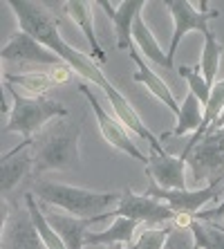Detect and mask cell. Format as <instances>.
Returning a JSON list of instances; mask_svg holds the SVG:
<instances>
[{
    "instance_id": "6da1fadb",
    "label": "cell",
    "mask_w": 224,
    "mask_h": 249,
    "mask_svg": "<svg viewBox=\"0 0 224 249\" xmlns=\"http://www.w3.org/2000/svg\"><path fill=\"white\" fill-rule=\"evenodd\" d=\"M7 5H9V9H12L14 16H16L20 32L29 34L32 38H36V41H38L40 45H45L47 50H52L56 56L63 58L65 63L74 70L79 76H83L86 81L99 86L101 90H105V88L110 86L108 76L103 74V70L94 63L92 56H86L83 52L74 50L72 45H68V43L63 41V36L58 34L61 23H58L56 18H54V14L45 7V2L9 0Z\"/></svg>"
},
{
    "instance_id": "4dcf8cb0",
    "label": "cell",
    "mask_w": 224,
    "mask_h": 249,
    "mask_svg": "<svg viewBox=\"0 0 224 249\" xmlns=\"http://www.w3.org/2000/svg\"><path fill=\"white\" fill-rule=\"evenodd\" d=\"M220 227H222V229H224V222H220Z\"/></svg>"
},
{
    "instance_id": "7402d4cb",
    "label": "cell",
    "mask_w": 224,
    "mask_h": 249,
    "mask_svg": "<svg viewBox=\"0 0 224 249\" xmlns=\"http://www.w3.org/2000/svg\"><path fill=\"white\" fill-rule=\"evenodd\" d=\"M5 83L9 86H20L27 90L32 97H43V94L54 86L50 72H23V74H5Z\"/></svg>"
},
{
    "instance_id": "30bf717a",
    "label": "cell",
    "mask_w": 224,
    "mask_h": 249,
    "mask_svg": "<svg viewBox=\"0 0 224 249\" xmlns=\"http://www.w3.org/2000/svg\"><path fill=\"white\" fill-rule=\"evenodd\" d=\"M2 61L7 63H20V65H32V68H56V65H65L61 56L47 50L45 45H40L36 38H32L25 32H16L12 36V41L7 43L0 52Z\"/></svg>"
},
{
    "instance_id": "ba28073f",
    "label": "cell",
    "mask_w": 224,
    "mask_h": 249,
    "mask_svg": "<svg viewBox=\"0 0 224 249\" xmlns=\"http://www.w3.org/2000/svg\"><path fill=\"white\" fill-rule=\"evenodd\" d=\"M224 193V182H213L207 184L204 189H184V191H171V189H159V186L153 182V184L146 189L144 196L155 197L159 202L168 204V207L175 211V213H190L197 215L202 207L211 200H218V196Z\"/></svg>"
},
{
    "instance_id": "44dd1931",
    "label": "cell",
    "mask_w": 224,
    "mask_h": 249,
    "mask_svg": "<svg viewBox=\"0 0 224 249\" xmlns=\"http://www.w3.org/2000/svg\"><path fill=\"white\" fill-rule=\"evenodd\" d=\"M224 47L222 43L215 38V34L211 32V27L204 32V50L200 56V68H202V76L207 79L208 86H215V76H218V68H220V58H222Z\"/></svg>"
},
{
    "instance_id": "ffe728a7",
    "label": "cell",
    "mask_w": 224,
    "mask_h": 249,
    "mask_svg": "<svg viewBox=\"0 0 224 249\" xmlns=\"http://www.w3.org/2000/svg\"><path fill=\"white\" fill-rule=\"evenodd\" d=\"M204 106L200 104V99L195 97L193 92H189L184 97V104L179 108V115H177V126L172 128V133H164L161 139L171 137V135H184V133H193L202 124V117H204V110H202Z\"/></svg>"
},
{
    "instance_id": "9c48e42d",
    "label": "cell",
    "mask_w": 224,
    "mask_h": 249,
    "mask_svg": "<svg viewBox=\"0 0 224 249\" xmlns=\"http://www.w3.org/2000/svg\"><path fill=\"white\" fill-rule=\"evenodd\" d=\"M79 92L83 94L87 101H90V106H92V112H94V117H97L99 130H101V135H103L105 142H108L112 148H117V151H121V153H126V155L139 160V162L144 164V166H148V157H146L144 153H141L137 146H135V142L130 139L126 126H123V124H121L117 117L110 115L108 110H103V106L99 104L97 97L90 92V88H87L86 83H81V86H79Z\"/></svg>"
},
{
    "instance_id": "4316f807",
    "label": "cell",
    "mask_w": 224,
    "mask_h": 249,
    "mask_svg": "<svg viewBox=\"0 0 224 249\" xmlns=\"http://www.w3.org/2000/svg\"><path fill=\"white\" fill-rule=\"evenodd\" d=\"M74 74H76V72L69 68L68 63H65V65H56V68L50 70V76H52L54 86H68V83L74 81Z\"/></svg>"
},
{
    "instance_id": "52a82bcc",
    "label": "cell",
    "mask_w": 224,
    "mask_h": 249,
    "mask_svg": "<svg viewBox=\"0 0 224 249\" xmlns=\"http://www.w3.org/2000/svg\"><path fill=\"white\" fill-rule=\"evenodd\" d=\"M2 249H45L29 209L2 202Z\"/></svg>"
},
{
    "instance_id": "e0dca14e",
    "label": "cell",
    "mask_w": 224,
    "mask_h": 249,
    "mask_svg": "<svg viewBox=\"0 0 224 249\" xmlns=\"http://www.w3.org/2000/svg\"><path fill=\"white\" fill-rule=\"evenodd\" d=\"M94 2H83V0H79V2H68V12H65V16H69L72 20H74V25L83 32V36H86L87 45H90V54H92V58L97 56L101 63L105 61V54L103 50H101V45H99L97 36H94Z\"/></svg>"
},
{
    "instance_id": "8fae6325",
    "label": "cell",
    "mask_w": 224,
    "mask_h": 249,
    "mask_svg": "<svg viewBox=\"0 0 224 249\" xmlns=\"http://www.w3.org/2000/svg\"><path fill=\"white\" fill-rule=\"evenodd\" d=\"M112 215H121V218H130L135 222H144L148 227H155V225H161V222H168V220H175V211H172L168 204L159 202L155 197H148V196H137L132 193L130 189L123 191L121 196V202L119 207L112 211Z\"/></svg>"
},
{
    "instance_id": "f546056e",
    "label": "cell",
    "mask_w": 224,
    "mask_h": 249,
    "mask_svg": "<svg viewBox=\"0 0 224 249\" xmlns=\"http://www.w3.org/2000/svg\"><path fill=\"white\" fill-rule=\"evenodd\" d=\"M108 249H128V247H123V245H112V247H108Z\"/></svg>"
},
{
    "instance_id": "5b68a950",
    "label": "cell",
    "mask_w": 224,
    "mask_h": 249,
    "mask_svg": "<svg viewBox=\"0 0 224 249\" xmlns=\"http://www.w3.org/2000/svg\"><path fill=\"white\" fill-rule=\"evenodd\" d=\"M186 162L190 166L189 180L193 186H200L202 182H224V128L204 135Z\"/></svg>"
},
{
    "instance_id": "484cf974",
    "label": "cell",
    "mask_w": 224,
    "mask_h": 249,
    "mask_svg": "<svg viewBox=\"0 0 224 249\" xmlns=\"http://www.w3.org/2000/svg\"><path fill=\"white\" fill-rule=\"evenodd\" d=\"M164 249H197L195 236L190 229H177V227H171L168 229V238Z\"/></svg>"
},
{
    "instance_id": "d6986e66",
    "label": "cell",
    "mask_w": 224,
    "mask_h": 249,
    "mask_svg": "<svg viewBox=\"0 0 224 249\" xmlns=\"http://www.w3.org/2000/svg\"><path fill=\"white\" fill-rule=\"evenodd\" d=\"M132 41L137 43L139 52L144 54V58H148V61H153V63L161 65V68H166V70H172L171 68V61H168V54L159 47L155 34H153V32H150V27L144 23L141 14L135 18V25H132Z\"/></svg>"
},
{
    "instance_id": "3957f363",
    "label": "cell",
    "mask_w": 224,
    "mask_h": 249,
    "mask_svg": "<svg viewBox=\"0 0 224 249\" xmlns=\"http://www.w3.org/2000/svg\"><path fill=\"white\" fill-rule=\"evenodd\" d=\"M34 193L40 197V202L63 209L74 218H99L112 209L115 211L121 202L123 193L117 191H90L81 186L58 184V182L40 180L34 184Z\"/></svg>"
},
{
    "instance_id": "7a4b0ae2",
    "label": "cell",
    "mask_w": 224,
    "mask_h": 249,
    "mask_svg": "<svg viewBox=\"0 0 224 249\" xmlns=\"http://www.w3.org/2000/svg\"><path fill=\"white\" fill-rule=\"evenodd\" d=\"M83 119L79 122H52L47 124L32 144L34 173L45 171H69L79 166V139Z\"/></svg>"
},
{
    "instance_id": "83f0119b",
    "label": "cell",
    "mask_w": 224,
    "mask_h": 249,
    "mask_svg": "<svg viewBox=\"0 0 224 249\" xmlns=\"http://www.w3.org/2000/svg\"><path fill=\"white\" fill-rule=\"evenodd\" d=\"M195 218L197 220H204V222H215V220L222 222V218H224V200H222V204H218L215 209H207V211L197 213Z\"/></svg>"
},
{
    "instance_id": "277c9868",
    "label": "cell",
    "mask_w": 224,
    "mask_h": 249,
    "mask_svg": "<svg viewBox=\"0 0 224 249\" xmlns=\"http://www.w3.org/2000/svg\"><path fill=\"white\" fill-rule=\"evenodd\" d=\"M14 99L9 122L2 126V133H20L25 139H34L36 133H40L47 124L56 117H68V108L58 101L45 97H25L14 86L5 83Z\"/></svg>"
},
{
    "instance_id": "7c38bea8",
    "label": "cell",
    "mask_w": 224,
    "mask_h": 249,
    "mask_svg": "<svg viewBox=\"0 0 224 249\" xmlns=\"http://www.w3.org/2000/svg\"><path fill=\"white\" fill-rule=\"evenodd\" d=\"M184 166H186V162L182 160V157L168 155L166 151H164V153L153 151L148 155V166H146V173L150 175V180L155 182L159 189L184 191V189H186Z\"/></svg>"
},
{
    "instance_id": "2e32d148",
    "label": "cell",
    "mask_w": 224,
    "mask_h": 249,
    "mask_svg": "<svg viewBox=\"0 0 224 249\" xmlns=\"http://www.w3.org/2000/svg\"><path fill=\"white\" fill-rule=\"evenodd\" d=\"M130 58H132V63L137 65V70H135V81L148 88V92L155 94V97L159 99L161 104H166L168 110H171L172 115L177 117V115H179V108H182V106L175 101V97H172V92H171V88H168L166 83L161 81L159 76H157L155 72H153V70H150L148 65L144 63V58L139 56L135 50H130Z\"/></svg>"
},
{
    "instance_id": "603a6c76",
    "label": "cell",
    "mask_w": 224,
    "mask_h": 249,
    "mask_svg": "<svg viewBox=\"0 0 224 249\" xmlns=\"http://www.w3.org/2000/svg\"><path fill=\"white\" fill-rule=\"evenodd\" d=\"M190 231L200 249H224V229L220 227V222H204L195 218Z\"/></svg>"
},
{
    "instance_id": "5bb4252c",
    "label": "cell",
    "mask_w": 224,
    "mask_h": 249,
    "mask_svg": "<svg viewBox=\"0 0 224 249\" xmlns=\"http://www.w3.org/2000/svg\"><path fill=\"white\" fill-rule=\"evenodd\" d=\"M45 211V209H43ZM45 218L47 222L52 225V229L61 236V240L65 243L68 249H83L86 245V233H87V227L92 222L99 220H105V218H115L112 213H105V215H99V218H74L69 213H58L56 211H45Z\"/></svg>"
},
{
    "instance_id": "ac0fdd59",
    "label": "cell",
    "mask_w": 224,
    "mask_h": 249,
    "mask_svg": "<svg viewBox=\"0 0 224 249\" xmlns=\"http://www.w3.org/2000/svg\"><path fill=\"white\" fill-rule=\"evenodd\" d=\"M139 233V222L130 220V218H121L117 215L112 225L103 231H97V233H86V245H126V243H135V236Z\"/></svg>"
},
{
    "instance_id": "9a60e30c",
    "label": "cell",
    "mask_w": 224,
    "mask_h": 249,
    "mask_svg": "<svg viewBox=\"0 0 224 249\" xmlns=\"http://www.w3.org/2000/svg\"><path fill=\"white\" fill-rule=\"evenodd\" d=\"M97 7H101L115 25L117 50H132V25H135V18L144 9V2L132 0V2H119L117 7H112L110 2H97Z\"/></svg>"
},
{
    "instance_id": "d4e9b609",
    "label": "cell",
    "mask_w": 224,
    "mask_h": 249,
    "mask_svg": "<svg viewBox=\"0 0 224 249\" xmlns=\"http://www.w3.org/2000/svg\"><path fill=\"white\" fill-rule=\"evenodd\" d=\"M166 238H168V229H164V227H148L146 225V229H141L137 236V240L130 245L128 249H164V245H166Z\"/></svg>"
},
{
    "instance_id": "8992f818",
    "label": "cell",
    "mask_w": 224,
    "mask_h": 249,
    "mask_svg": "<svg viewBox=\"0 0 224 249\" xmlns=\"http://www.w3.org/2000/svg\"><path fill=\"white\" fill-rule=\"evenodd\" d=\"M164 7L171 12L172 23H175L172 41H171V47H168V61H171V68H172V61H175V54H177V45L182 41V36L193 32V29H200L202 34H204L208 29V23H211L213 18H218L220 12H207L208 2H202V7L197 9L189 0H171V2H164Z\"/></svg>"
},
{
    "instance_id": "4fadbf2b",
    "label": "cell",
    "mask_w": 224,
    "mask_h": 249,
    "mask_svg": "<svg viewBox=\"0 0 224 249\" xmlns=\"http://www.w3.org/2000/svg\"><path fill=\"white\" fill-rule=\"evenodd\" d=\"M32 144H34V139H25L14 151L2 155V166H0V191H2V196H9L14 191V186L23 180L25 175L34 173Z\"/></svg>"
},
{
    "instance_id": "f1b7e54d",
    "label": "cell",
    "mask_w": 224,
    "mask_h": 249,
    "mask_svg": "<svg viewBox=\"0 0 224 249\" xmlns=\"http://www.w3.org/2000/svg\"><path fill=\"white\" fill-rule=\"evenodd\" d=\"M220 128H224V112L218 117V119H215V124H213V126L208 128L207 133H215V130H220Z\"/></svg>"
},
{
    "instance_id": "cb8c5ba5",
    "label": "cell",
    "mask_w": 224,
    "mask_h": 249,
    "mask_svg": "<svg viewBox=\"0 0 224 249\" xmlns=\"http://www.w3.org/2000/svg\"><path fill=\"white\" fill-rule=\"evenodd\" d=\"M177 74L182 76V79H186V83H189V88H190V92L200 99V104L207 106L208 99H211V86H208L207 79L202 76V72H195L193 68L182 65V68H177Z\"/></svg>"
}]
</instances>
